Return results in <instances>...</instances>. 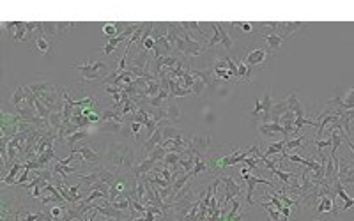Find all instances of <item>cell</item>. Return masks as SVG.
Masks as SVG:
<instances>
[{"instance_id":"cell-1","label":"cell","mask_w":354,"mask_h":221,"mask_svg":"<svg viewBox=\"0 0 354 221\" xmlns=\"http://www.w3.org/2000/svg\"><path fill=\"white\" fill-rule=\"evenodd\" d=\"M103 161H105V166L108 170L121 175L128 174V172L131 174L140 159L133 145H130V142H112L105 149Z\"/></svg>"},{"instance_id":"cell-2","label":"cell","mask_w":354,"mask_h":221,"mask_svg":"<svg viewBox=\"0 0 354 221\" xmlns=\"http://www.w3.org/2000/svg\"><path fill=\"white\" fill-rule=\"evenodd\" d=\"M73 67L80 71V74H82V78H84L85 82H103V80L113 71L108 67L107 62L94 60V59L84 60V62H80V64H75Z\"/></svg>"},{"instance_id":"cell-3","label":"cell","mask_w":354,"mask_h":221,"mask_svg":"<svg viewBox=\"0 0 354 221\" xmlns=\"http://www.w3.org/2000/svg\"><path fill=\"white\" fill-rule=\"evenodd\" d=\"M271 110H273V97L269 90H266L264 96L255 101V108L250 111V115L255 120H261V124L271 122Z\"/></svg>"},{"instance_id":"cell-4","label":"cell","mask_w":354,"mask_h":221,"mask_svg":"<svg viewBox=\"0 0 354 221\" xmlns=\"http://www.w3.org/2000/svg\"><path fill=\"white\" fill-rule=\"evenodd\" d=\"M211 25L215 27V36L209 39V43H207V48H215V46H218V44H221L225 50H228V51L232 50V48H234V41H232V37L228 36L227 28H225V23L215 22V23H211Z\"/></svg>"},{"instance_id":"cell-5","label":"cell","mask_w":354,"mask_h":221,"mask_svg":"<svg viewBox=\"0 0 354 221\" xmlns=\"http://www.w3.org/2000/svg\"><path fill=\"white\" fill-rule=\"evenodd\" d=\"M138 27H140V23H131V25H128V27L124 28V30H122V32L119 34L117 37H112V39H108V43L105 44V46H103L101 51L105 53V55H112L113 51H115V48L119 46L121 43L128 41V39H130V37L133 36V34H135V30H136Z\"/></svg>"},{"instance_id":"cell-6","label":"cell","mask_w":354,"mask_h":221,"mask_svg":"<svg viewBox=\"0 0 354 221\" xmlns=\"http://www.w3.org/2000/svg\"><path fill=\"white\" fill-rule=\"evenodd\" d=\"M213 147V140H211L209 134L205 133H197L191 134V151L193 154H202V156H207Z\"/></svg>"},{"instance_id":"cell-7","label":"cell","mask_w":354,"mask_h":221,"mask_svg":"<svg viewBox=\"0 0 354 221\" xmlns=\"http://www.w3.org/2000/svg\"><path fill=\"white\" fill-rule=\"evenodd\" d=\"M269 57L271 51L266 50V48H250L244 55V64L250 66V67H259V66H264Z\"/></svg>"},{"instance_id":"cell-8","label":"cell","mask_w":354,"mask_h":221,"mask_svg":"<svg viewBox=\"0 0 354 221\" xmlns=\"http://www.w3.org/2000/svg\"><path fill=\"white\" fill-rule=\"evenodd\" d=\"M191 74H193V78H195L193 87H191V92L195 94V96H200V94H204V90L207 88V85H211V74H213V71L191 69Z\"/></svg>"},{"instance_id":"cell-9","label":"cell","mask_w":354,"mask_h":221,"mask_svg":"<svg viewBox=\"0 0 354 221\" xmlns=\"http://www.w3.org/2000/svg\"><path fill=\"white\" fill-rule=\"evenodd\" d=\"M243 179L246 180V202L250 203V205H253V189H255V186L257 184H266V186H271L273 188V182L271 180H266V179H261V177H257V175H252V174H244V175H241Z\"/></svg>"},{"instance_id":"cell-10","label":"cell","mask_w":354,"mask_h":221,"mask_svg":"<svg viewBox=\"0 0 354 221\" xmlns=\"http://www.w3.org/2000/svg\"><path fill=\"white\" fill-rule=\"evenodd\" d=\"M34 51H38L41 57H53V41L44 34H38L34 37Z\"/></svg>"},{"instance_id":"cell-11","label":"cell","mask_w":354,"mask_h":221,"mask_svg":"<svg viewBox=\"0 0 354 221\" xmlns=\"http://www.w3.org/2000/svg\"><path fill=\"white\" fill-rule=\"evenodd\" d=\"M71 154H80L84 161L94 163V165H98V163L103 161V156H99L98 152L94 151L92 147H88V145H82V147H73V149H71Z\"/></svg>"},{"instance_id":"cell-12","label":"cell","mask_w":354,"mask_h":221,"mask_svg":"<svg viewBox=\"0 0 354 221\" xmlns=\"http://www.w3.org/2000/svg\"><path fill=\"white\" fill-rule=\"evenodd\" d=\"M266 25V23H264ZM264 41H266V44H267V50L271 51V53H276V51L280 50V48L284 46V41H285V37H282L278 32H276L275 28H271L269 32L266 34L264 36Z\"/></svg>"},{"instance_id":"cell-13","label":"cell","mask_w":354,"mask_h":221,"mask_svg":"<svg viewBox=\"0 0 354 221\" xmlns=\"http://www.w3.org/2000/svg\"><path fill=\"white\" fill-rule=\"evenodd\" d=\"M13 105H14V110L16 113L22 111L23 108H27V92H25V85H18V87L14 88V94H13Z\"/></svg>"},{"instance_id":"cell-14","label":"cell","mask_w":354,"mask_h":221,"mask_svg":"<svg viewBox=\"0 0 354 221\" xmlns=\"http://www.w3.org/2000/svg\"><path fill=\"white\" fill-rule=\"evenodd\" d=\"M285 101H287V106H289V111H292L296 117H305V108H303V103L299 101V97L296 92H290L289 96L285 97Z\"/></svg>"},{"instance_id":"cell-15","label":"cell","mask_w":354,"mask_h":221,"mask_svg":"<svg viewBox=\"0 0 354 221\" xmlns=\"http://www.w3.org/2000/svg\"><path fill=\"white\" fill-rule=\"evenodd\" d=\"M165 110H167V120L170 124H179V122H181V110H179V106H177V103L174 101L172 97H170V101L167 103Z\"/></svg>"},{"instance_id":"cell-16","label":"cell","mask_w":354,"mask_h":221,"mask_svg":"<svg viewBox=\"0 0 354 221\" xmlns=\"http://www.w3.org/2000/svg\"><path fill=\"white\" fill-rule=\"evenodd\" d=\"M28 87H30V90H32L34 96H36V97H41L43 94L53 92V90H57L55 85H51L50 82H36V83H32V85H28Z\"/></svg>"},{"instance_id":"cell-17","label":"cell","mask_w":354,"mask_h":221,"mask_svg":"<svg viewBox=\"0 0 354 221\" xmlns=\"http://www.w3.org/2000/svg\"><path fill=\"white\" fill-rule=\"evenodd\" d=\"M259 131H261V134H264V136H271V134L275 133H282L285 138V128L282 124H278V122H267V124H261L259 126Z\"/></svg>"},{"instance_id":"cell-18","label":"cell","mask_w":354,"mask_h":221,"mask_svg":"<svg viewBox=\"0 0 354 221\" xmlns=\"http://www.w3.org/2000/svg\"><path fill=\"white\" fill-rule=\"evenodd\" d=\"M20 170H23V163L22 161H16L14 165H11V170H9V174L5 175L4 179H2V184L4 186H11V184H14L16 182V177H18V174H20Z\"/></svg>"},{"instance_id":"cell-19","label":"cell","mask_w":354,"mask_h":221,"mask_svg":"<svg viewBox=\"0 0 354 221\" xmlns=\"http://www.w3.org/2000/svg\"><path fill=\"white\" fill-rule=\"evenodd\" d=\"M43 32L50 41H57L59 39V25H57V22H43Z\"/></svg>"},{"instance_id":"cell-20","label":"cell","mask_w":354,"mask_h":221,"mask_svg":"<svg viewBox=\"0 0 354 221\" xmlns=\"http://www.w3.org/2000/svg\"><path fill=\"white\" fill-rule=\"evenodd\" d=\"M236 64H238V69H239V76L238 78L241 80H252V74H253V67H250V66L244 64V60H241V57H238L236 59Z\"/></svg>"},{"instance_id":"cell-21","label":"cell","mask_w":354,"mask_h":221,"mask_svg":"<svg viewBox=\"0 0 354 221\" xmlns=\"http://www.w3.org/2000/svg\"><path fill=\"white\" fill-rule=\"evenodd\" d=\"M285 143H287V140H278V142H273L269 143V147H267V151L264 152L266 157L269 156H276V154H282V152H285Z\"/></svg>"},{"instance_id":"cell-22","label":"cell","mask_w":354,"mask_h":221,"mask_svg":"<svg viewBox=\"0 0 354 221\" xmlns=\"http://www.w3.org/2000/svg\"><path fill=\"white\" fill-rule=\"evenodd\" d=\"M13 39L16 43H27V22H16V32Z\"/></svg>"},{"instance_id":"cell-23","label":"cell","mask_w":354,"mask_h":221,"mask_svg":"<svg viewBox=\"0 0 354 221\" xmlns=\"http://www.w3.org/2000/svg\"><path fill=\"white\" fill-rule=\"evenodd\" d=\"M261 205L266 209V211H267V216H269L271 221H287L284 218V214H282V212H280L278 209L275 207V205H271V203H267V202H262Z\"/></svg>"},{"instance_id":"cell-24","label":"cell","mask_w":354,"mask_h":221,"mask_svg":"<svg viewBox=\"0 0 354 221\" xmlns=\"http://www.w3.org/2000/svg\"><path fill=\"white\" fill-rule=\"evenodd\" d=\"M87 134H88L87 129H80V131H76V133L71 134L69 138H66V143H67V145H69V147L73 149L78 142H82V140L87 138Z\"/></svg>"},{"instance_id":"cell-25","label":"cell","mask_w":354,"mask_h":221,"mask_svg":"<svg viewBox=\"0 0 354 221\" xmlns=\"http://www.w3.org/2000/svg\"><path fill=\"white\" fill-rule=\"evenodd\" d=\"M80 177V179L84 180L85 184H88V186H92V184H96L99 180V174H98V170H92L90 174H87V175H82V174H76Z\"/></svg>"},{"instance_id":"cell-26","label":"cell","mask_w":354,"mask_h":221,"mask_svg":"<svg viewBox=\"0 0 354 221\" xmlns=\"http://www.w3.org/2000/svg\"><path fill=\"white\" fill-rule=\"evenodd\" d=\"M112 203V207L117 209V211H130L131 209V203H130V198H119V200H115V202H110Z\"/></svg>"},{"instance_id":"cell-27","label":"cell","mask_w":354,"mask_h":221,"mask_svg":"<svg viewBox=\"0 0 354 221\" xmlns=\"http://www.w3.org/2000/svg\"><path fill=\"white\" fill-rule=\"evenodd\" d=\"M303 143H305V136H298V138H290V140H287V143H285V152L289 154V151H292V149L301 147Z\"/></svg>"},{"instance_id":"cell-28","label":"cell","mask_w":354,"mask_h":221,"mask_svg":"<svg viewBox=\"0 0 354 221\" xmlns=\"http://www.w3.org/2000/svg\"><path fill=\"white\" fill-rule=\"evenodd\" d=\"M117 27H119V23H105L103 25V34L108 36L110 39H112V37H117L119 34H121L119 30H117Z\"/></svg>"},{"instance_id":"cell-29","label":"cell","mask_w":354,"mask_h":221,"mask_svg":"<svg viewBox=\"0 0 354 221\" xmlns=\"http://www.w3.org/2000/svg\"><path fill=\"white\" fill-rule=\"evenodd\" d=\"M213 76H215V80H223V82H228L232 78L228 69H216V67H213Z\"/></svg>"},{"instance_id":"cell-30","label":"cell","mask_w":354,"mask_h":221,"mask_svg":"<svg viewBox=\"0 0 354 221\" xmlns=\"http://www.w3.org/2000/svg\"><path fill=\"white\" fill-rule=\"evenodd\" d=\"M57 25H59V39H62L71 28L75 27V23H69V22H57Z\"/></svg>"},{"instance_id":"cell-31","label":"cell","mask_w":354,"mask_h":221,"mask_svg":"<svg viewBox=\"0 0 354 221\" xmlns=\"http://www.w3.org/2000/svg\"><path fill=\"white\" fill-rule=\"evenodd\" d=\"M225 59H227V67H228V71H230V74H232V76H236V78H238V76H239L238 64H236V62H234V60L230 59V57H225Z\"/></svg>"},{"instance_id":"cell-32","label":"cell","mask_w":354,"mask_h":221,"mask_svg":"<svg viewBox=\"0 0 354 221\" xmlns=\"http://www.w3.org/2000/svg\"><path fill=\"white\" fill-rule=\"evenodd\" d=\"M140 129H142V124H140V122H131V133H133L135 140H138Z\"/></svg>"},{"instance_id":"cell-33","label":"cell","mask_w":354,"mask_h":221,"mask_svg":"<svg viewBox=\"0 0 354 221\" xmlns=\"http://www.w3.org/2000/svg\"><path fill=\"white\" fill-rule=\"evenodd\" d=\"M73 159H75V154H69V156L64 157V159H59V163H61V165H69Z\"/></svg>"},{"instance_id":"cell-34","label":"cell","mask_w":354,"mask_h":221,"mask_svg":"<svg viewBox=\"0 0 354 221\" xmlns=\"http://www.w3.org/2000/svg\"><path fill=\"white\" fill-rule=\"evenodd\" d=\"M345 142L349 143V147H351V151H353V152H354V142H351V138H349V140H345Z\"/></svg>"},{"instance_id":"cell-35","label":"cell","mask_w":354,"mask_h":221,"mask_svg":"<svg viewBox=\"0 0 354 221\" xmlns=\"http://www.w3.org/2000/svg\"><path fill=\"white\" fill-rule=\"evenodd\" d=\"M135 221H147V220H145V216H140V218H136Z\"/></svg>"}]
</instances>
